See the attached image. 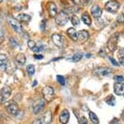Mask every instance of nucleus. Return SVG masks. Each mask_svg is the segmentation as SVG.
<instances>
[{"label": "nucleus", "mask_w": 124, "mask_h": 124, "mask_svg": "<svg viewBox=\"0 0 124 124\" xmlns=\"http://www.w3.org/2000/svg\"><path fill=\"white\" fill-rule=\"evenodd\" d=\"M55 23L60 26L65 25L69 21V15L65 11H61L55 15Z\"/></svg>", "instance_id": "1"}, {"label": "nucleus", "mask_w": 124, "mask_h": 124, "mask_svg": "<svg viewBox=\"0 0 124 124\" xmlns=\"http://www.w3.org/2000/svg\"><path fill=\"white\" fill-rule=\"evenodd\" d=\"M42 94L46 101L51 102L54 99V97H55V91H54L53 87H50V86H46L42 90Z\"/></svg>", "instance_id": "2"}, {"label": "nucleus", "mask_w": 124, "mask_h": 124, "mask_svg": "<svg viewBox=\"0 0 124 124\" xmlns=\"http://www.w3.org/2000/svg\"><path fill=\"white\" fill-rule=\"evenodd\" d=\"M6 109L8 113L11 115H17L19 112V107L17 103L14 101H10L7 105H6Z\"/></svg>", "instance_id": "3"}, {"label": "nucleus", "mask_w": 124, "mask_h": 124, "mask_svg": "<svg viewBox=\"0 0 124 124\" xmlns=\"http://www.w3.org/2000/svg\"><path fill=\"white\" fill-rule=\"evenodd\" d=\"M8 22H9L10 25H11V27L13 28V29L14 30L16 33H23V27H22L21 23H19L18 20L13 19V18H9Z\"/></svg>", "instance_id": "4"}, {"label": "nucleus", "mask_w": 124, "mask_h": 124, "mask_svg": "<svg viewBox=\"0 0 124 124\" xmlns=\"http://www.w3.org/2000/svg\"><path fill=\"white\" fill-rule=\"evenodd\" d=\"M12 93V90L9 87H3V88L1 89V93H0V103H5L8 97L11 96Z\"/></svg>", "instance_id": "5"}, {"label": "nucleus", "mask_w": 124, "mask_h": 124, "mask_svg": "<svg viewBox=\"0 0 124 124\" xmlns=\"http://www.w3.org/2000/svg\"><path fill=\"white\" fill-rule=\"evenodd\" d=\"M45 104H46V103L43 99H38L37 101H36L35 103H33V106H32L33 113H35V114H38L39 113H41L44 109V107H45Z\"/></svg>", "instance_id": "6"}, {"label": "nucleus", "mask_w": 124, "mask_h": 124, "mask_svg": "<svg viewBox=\"0 0 124 124\" xmlns=\"http://www.w3.org/2000/svg\"><path fill=\"white\" fill-rule=\"evenodd\" d=\"M119 7H120L119 3L115 1V0L108 1L105 5V9H107V11L110 12V13H116L117 11V9H119Z\"/></svg>", "instance_id": "7"}, {"label": "nucleus", "mask_w": 124, "mask_h": 124, "mask_svg": "<svg viewBox=\"0 0 124 124\" xmlns=\"http://www.w3.org/2000/svg\"><path fill=\"white\" fill-rule=\"evenodd\" d=\"M111 73V69L107 68V67H98L94 69L93 74L98 77H104V76H108Z\"/></svg>", "instance_id": "8"}, {"label": "nucleus", "mask_w": 124, "mask_h": 124, "mask_svg": "<svg viewBox=\"0 0 124 124\" xmlns=\"http://www.w3.org/2000/svg\"><path fill=\"white\" fill-rule=\"evenodd\" d=\"M51 39H52L53 43H55V46H57L58 48H63L64 47V43H65V41H64V38L61 35L58 34V33H55L51 36Z\"/></svg>", "instance_id": "9"}, {"label": "nucleus", "mask_w": 124, "mask_h": 124, "mask_svg": "<svg viewBox=\"0 0 124 124\" xmlns=\"http://www.w3.org/2000/svg\"><path fill=\"white\" fill-rule=\"evenodd\" d=\"M41 122V124H51V121H52V115H51V111L46 112L44 114L41 116V117L40 118Z\"/></svg>", "instance_id": "10"}, {"label": "nucleus", "mask_w": 124, "mask_h": 124, "mask_svg": "<svg viewBox=\"0 0 124 124\" xmlns=\"http://www.w3.org/2000/svg\"><path fill=\"white\" fill-rule=\"evenodd\" d=\"M117 36H113L112 38H110L108 42V48L110 51L113 52L117 48Z\"/></svg>", "instance_id": "11"}, {"label": "nucleus", "mask_w": 124, "mask_h": 124, "mask_svg": "<svg viewBox=\"0 0 124 124\" xmlns=\"http://www.w3.org/2000/svg\"><path fill=\"white\" fill-rule=\"evenodd\" d=\"M8 59L5 54H0V70L1 71H5L8 67Z\"/></svg>", "instance_id": "12"}, {"label": "nucleus", "mask_w": 124, "mask_h": 124, "mask_svg": "<svg viewBox=\"0 0 124 124\" xmlns=\"http://www.w3.org/2000/svg\"><path fill=\"white\" fill-rule=\"evenodd\" d=\"M91 13L93 18H95V19H99L102 15V9H100L99 6L93 5V7L91 8Z\"/></svg>", "instance_id": "13"}, {"label": "nucleus", "mask_w": 124, "mask_h": 124, "mask_svg": "<svg viewBox=\"0 0 124 124\" xmlns=\"http://www.w3.org/2000/svg\"><path fill=\"white\" fill-rule=\"evenodd\" d=\"M114 93L117 95H123L124 94V84L122 83H116L113 86Z\"/></svg>", "instance_id": "14"}, {"label": "nucleus", "mask_w": 124, "mask_h": 124, "mask_svg": "<svg viewBox=\"0 0 124 124\" xmlns=\"http://www.w3.org/2000/svg\"><path fill=\"white\" fill-rule=\"evenodd\" d=\"M70 119V113L67 110H63L60 115V122L62 124H66Z\"/></svg>", "instance_id": "15"}, {"label": "nucleus", "mask_w": 124, "mask_h": 124, "mask_svg": "<svg viewBox=\"0 0 124 124\" xmlns=\"http://www.w3.org/2000/svg\"><path fill=\"white\" fill-rule=\"evenodd\" d=\"M89 33L85 30H82L78 33V38L77 40H79V43H85L89 38Z\"/></svg>", "instance_id": "16"}, {"label": "nucleus", "mask_w": 124, "mask_h": 124, "mask_svg": "<svg viewBox=\"0 0 124 124\" xmlns=\"http://www.w3.org/2000/svg\"><path fill=\"white\" fill-rule=\"evenodd\" d=\"M48 13H49V15L51 18L55 17V15L57 14V7L54 3H49V5H48Z\"/></svg>", "instance_id": "17"}, {"label": "nucleus", "mask_w": 124, "mask_h": 124, "mask_svg": "<svg viewBox=\"0 0 124 124\" xmlns=\"http://www.w3.org/2000/svg\"><path fill=\"white\" fill-rule=\"evenodd\" d=\"M67 34L70 38V39H72L73 41H77L78 33L74 28H70V29L67 30Z\"/></svg>", "instance_id": "18"}, {"label": "nucleus", "mask_w": 124, "mask_h": 124, "mask_svg": "<svg viewBox=\"0 0 124 124\" xmlns=\"http://www.w3.org/2000/svg\"><path fill=\"white\" fill-rule=\"evenodd\" d=\"M16 62H17L18 64L20 65H24L26 63V57L23 53H18L17 56H16Z\"/></svg>", "instance_id": "19"}, {"label": "nucleus", "mask_w": 124, "mask_h": 124, "mask_svg": "<svg viewBox=\"0 0 124 124\" xmlns=\"http://www.w3.org/2000/svg\"><path fill=\"white\" fill-rule=\"evenodd\" d=\"M17 19L20 20L22 22H29L31 21V16L28 14H25V13H20V14L17 16Z\"/></svg>", "instance_id": "20"}, {"label": "nucleus", "mask_w": 124, "mask_h": 124, "mask_svg": "<svg viewBox=\"0 0 124 124\" xmlns=\"http://www.w3.org/2000/svg\"><path fill=\"white\" fill-rule=\"evenodd\" d=\"M81 18H82V21H83L86 25L90 26V24H91V19H90V18H89V16L88 13H84V14L82 15Z\"/></svg>", "instance_id": "21"}, {"label": "nucleus", "mask_w": 124, "mask_h": 124, "mask_svg": "<svg viewBox=\"0 0 124 124\" xmlns=\"http://www.w3.org/2000/svg\"><path fill=\"white\" fill-rule=\"evenodd\" d=\"M89 118H90L91 122L93 123H94V124L99 123V118H98L97 115H96L94 113H93V112H89Z\"/></svg>", "instance_id": "22"}, {"label": "nucleus", "mask_w": 124, "mask_h": 124, "mask_svg": "<svg viewBox=\"0 0 124 124\" xmlns=\"http://www.w3.org/2000/svg\"><path fill=\"white\" fill-rule=\"evenodd\" d=\"M82 57H83V54H82V53H75V54L73 56V57H72V61L75 62V63H77V62L80 61Z\"/></svg>", "instance_id": "23"}, {"label": "nucleus", "mask_w": 124, "mask_h": 124, "mask_svg": "<svg viewBox=\"0 0 124 124\" xmlns=\"http://www.w3.org/2000/svg\"><path fill=\"white\" fill-rule=\"evenodd\" d=\"M106 103L110 106H114L116 103L114 97H113V96H109V97L106 99Z\"/></svg>", "instance_id": "24"}, {"label": "nucleus", "mask_w": 124, "mask_h": 124, "mask_svg": "<svg viewBox=\"0 0 124 124\" xmlns=\"http://www.w3.org/2000/svg\"><path fill=\"white\" fill-rule=\"evenodd\" d=\"M27 72L30 76H32L35 73V67L33 65H28L27 67Z\"/></svg>", "instance_id": "25"}, {"label": "nucleus", "mask_w": 124, "mask_h": 124, "mask_svg": "<svg viewBox=\"0 0 124 124\" xmlns=\"http://www.w3.org/2000/svg\"><path fill=\"white\" fill-rule=\"evenodd\" d=\"M44 49V46L42 44H41V43H38V44H36L35 48L32 49L34 52H36V53H40V52L43 51Z\"/></svg>", "instance_id": "26"}, {"label": "nucleus", "mask_w": 124, "mask_h": 124, "mask_svg": "<svg viewBox=\"0 0 124 124\" xmlns=\"http://www.w3.org/2000/svg\"><path fill=\"white\" fill-rule=\"evenodd\" d=\"M71 23H72V24H73V25L78 26L79 24V18H78L76 15H73V16H72V18H71Z\"/></svg>", "instance_id": "27"}, {"label": "nucleus", "mask_w": 124, "mask_h": 124, "mask_svg": "<svg viewBox=\"0 0 124 124\" xmlns=\"http://www.w3.org/2000/svg\"><path fill=\"white\" fill-rule=\"evenodd\" d=\"M56 77H57L58 83H59L61 86H65V77H64L63 76H61V75H58Z\"/></svg>", "instance_id": "28"}, {"label": "nucleus", "mask_w": 124, "mask_h": 124, "mask_svg": "<svg viewBox=\"0 0 124 124\" xmlns=\"http://www.w3.org/2000/svg\"><path fill=\"white\" fill-rule=\"evenodd\" d=\"M114 80L115 81H117V83H123L124 82V77L123 76H121V75H117V76H114Z\"/></svg>", "instance_id": "29"}, {"label": "nucleus", "mask_w": 124, "mask_h": 124, "mask_svg": "<svg viewBox=\"0 0 124 124\" xmlns=\"http://www.w3.org/2000/svg\"><path fill=\"white\" fill-rule=\"evenodd\" d=\"M10 43H11V45L13 46V48H17V47H18V44H17V43L15 41V39H13V38H10Z\"/></svg>", "instance_id": "30"}, {"label": "nucleus", "mask_w": 124, "mask_h": 124, "mask_svg": "<svg viewBox=\"0 0 124 124\" xmlns=\"http://www.w3.org/2000/svg\"><path fill=\"white\" fill-rule=\"evenodd\" d=\"M28 47L30 48L31 49H33L34 48H35V46H36V43H35V42L32 41V40H29L28 41Z\"/></svg>", "instance_id": "31"}, {"label": "nucleus", "mask_w": 124, "mask_h": 124, "mask_svg": "<svg viewBox=\"0 0 124 124\" xmlns=\"http://www.w3.org/2000/svg\"><path fill=\"white\" fill-rule=\"evenodd\" d=\"M117 23H124V15L123 14H121L118 16V18H117Z\"/></svg>", "instance_id": "32"}, {"label": "nucleus", "mask_w": 124, "mask_h": 124, "mask_svg": "<svg viewBox=\"0 0 124 124\" xmlns=\"http://www.w3.org/2000/svg\"><path fill=\"white\" fill-rule=\"evenodd\" d=\"M4 40V33H3V30L0 29V44L3 42Z\"/></svg>", "instance_id": "33"}, {"label": "nucleus", "mask_w": 124, "mask_h": 124, "mask_svg": "<svg viewBox=\"0 0 124 124\" xmlns=\"http://www.w3.org/2000/svg\"><path fill=\"white\" fill-rule=\"evenodd\" d=\"M80 124H89L88 123V121L86 119V117H82L81 119H80Z\"/></svg>", "instance_id": "34"}, {"label": "nucleus", "mask_w": 124, "mask_h": 124, "mask_svg": "<svg viewBox=\"0 0 124 124\" xmlns=\"http://www.w3.org/2000/svg\"><path fill=\"white\" fill-rule=\"evenodd\" d=\"M45 28H46V21L43 20V21L41 23V29L42 31H44V30H45Z\"/></svg>", "instance_id": "35"}, {"label": "nucleus", "mask_w": 124, "mask_h": 124, "mask_svg": "<svg viewBox=\"0 0 124 124\" xmlns=\"http://www.w3.org/2000/svg\"><path fill=\"white\" fill-rule=\"evenodd\" d=\"M109 59H110V61H111L112 63H113V65L117 66H117H119V64H118V63H117V62H116V60H114V59H113V57H109Z\"/></svg>", "instance_id": "36"}, {"label": "nucleus", "mask_w": 124, "mask_h": 124, "mask_svg": "<svg viewBox=\"0 0 124 124\" xmlns=\"http://www.w3.org/2000/svg\"><path fill=\"white\" fill-rule=\"evenodd\" d=\"M73 2V3H75V5H79L81 3V0H71Z\"/></svg>", "instance_id": "37"}, {"label": "nucleus", "mask_w": 124, "mask_h": 124, "mask_svg": "<svg viewBox=\"0 0 124 124\" xmlns=\"http://www.w3.org/2000/svg\"><path fill=\"white\" fill-rule=\"evenodd\" d=\"M34 57H35L36 59H42V58H43V56H42V55L35 54V55H34Z\"/></svg>", "instance_id": "38"}, {"label": "nucleus", "mask_w": 124, "mask_h": 124, "mask_svg": "<svg viewBox=\"0 0 124 124\" xmlns=\"http://www.w3.org/2000/svg\"><path fill=\"white\" fill-rule=\"evenodd\" d=\"M32 124H41V120H40V119H37V120H35V121L33 122Z\"/></svg>", "instance_id": "39"}, {"label": "nucleus", "mask_w": 124, "mask_h": 124, "mask_svg": "<svg viewBox=\"0 0 124 124\" xmlns=\"http://www.w3.org/2000/svg\"><path fill=\"white\" fill-rule=\"evenodd\" d=\"M120 63H121V64L123 65V66H124V57H121V58H120Z\"/></svg>", "instance_id": "40"}, {"label": "nucleus", "mask_w": 124, "mask_h": 124, "mask_svg": "<svg viewBox=\"0 0 124 124\" xmlns=\"http://www.w3.org/2000/svg\"><path fill=\"white\" fill-rule=\"evenodd\" d=\"M37 81H34V82H33V85H32L33 87H34V86L37 85Z\"/></svg>", "instance_id": "41"}, {"label": "nucleus", "mask_w": 124, "mask_h": 124, "mask_svg": "<svg viewBox=\"0 0 124 124\" xmlns=\"http://www.w3.org/2000/svg\"><path fill=\"white\" fill-rule=\"evenodd\" d=\"M112 124H120L118 122H117V123H112Z\"/></svg>", "instance_id": "42"}, {"label": "nucleus", "mask_w": 124, "mask_h": 124, "mask_svg": "<svg viewBox=\"0 0 124 124\" xmlns=\"http://www.w3.org/2000/svg\"><path fill=\"white\" fill-rule=\"evenodd\" d=\"M3 0H0V3H1V2H3Z\"/></svg>", "instance_id": "43"}]
</instances>
